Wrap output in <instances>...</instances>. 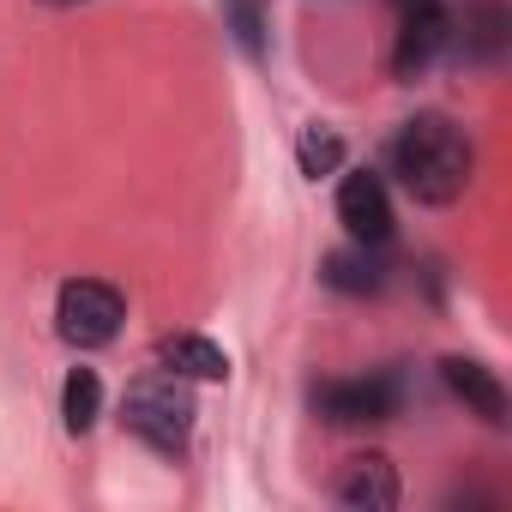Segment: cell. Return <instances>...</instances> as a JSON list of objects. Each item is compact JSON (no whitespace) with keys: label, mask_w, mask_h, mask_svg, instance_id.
Segmentation results:
<instances>
[{"label":"cell","mask_w":512,"mask_h":512,"mask_svg":"<svg viewBox=\"0 0 512 512\" xmlns=\"http://www.w3.org/2000/svg\"><path fill=\"white\" fill-rule=\"evenodd\" d=\"M127 320V296L103 278H67L61 296H55V332L73 344V350H103L115 344Z\"/></svg>","instance_id":"obj_3"},{"label":"cell","mask_w":512,"mask_h":512,"mask_svg":"<svg viewBox=\"0 0 512 512\" xmlns=\"http://www.w3.org/2000/svg\"><path fill=\"white\" fill-rule=\"evenodd\" d=\"M470 31H476V55H482V61H494V55H500V31H506V13H500V7H482V19H476Z\"/></svg>","instance_id":"obj_14"},{"label":"cell","mask_w":512,"mask_h":512,"mask_svg":"<svg viewBox=\"0 0 512 512\" xmlns=\"http://www.w3.org/2000/svg\"><path fill=\"white\" fill-rule=\"evenodd\" d=\"M296 163H302V175H338L344 169V139L338 133H326V127H302V139H296Z\"/></svg>","instance_id":"obj_12"},{"label":"cell","mask_w":512,"mask_h":512,"mask_svg":"<svg viewBox=\"0 0 512 512\" xmlns=\"http://www.w3.org/2000/svg\"><path fill=\"white\" fill-rule=\"evenodd\" d=\"M223 13H229V25H235V43L260 61L266 55V25H260V0H223Z\"/></svg>","instance_id":"obj_13"},{"label":"cell","mask_w":512,"mask_h":512,"mask_svg":"<svg viewBox=\"0 0 512 512\" xmlns=\"http://www.w3.org/2000/svg\"><path fill=\"white\" fill-rule=\"evenodd\" d=\"M43 7H85V0H43Z\"/></svg>","instance_id":"obj_15"},{"label":"cell","mask_w":512,"mask_h":512,"mask_svg":"<svg viewBox=\"0 0 512 512\" xmlns=\"http://www.w3.org/2000/svg\"><path fill=\"white\" fill-rule=\"evenodd\" d=\"M121 422H127V434H139L151 452L181 458L187 440H193V392H187V380L169 374V368L133 380L127 398H121Z\"/></svg>","instance_id":"obj_2"},{"label":"cell","mask_w":512,"mask_h":512,"mask_svg":"<svg viewBox=\"0 0 512 512\" xmlns=\"http://www.w3.org/2000/svg\"><path fill=\"white\" fill-rule=\"evenodd\" d=\"M404 404V380L398 374H362V380H326L314 392V410L332 428H362V422H392Z\"/></svg>","instance_id":"obj_4"},{"label":"cell","mask_w":512,"mask_h":512,"mask_svg":"<svg viewBox=\"0 0 512 512\" xmlns=\"http://www.w3.org/2000/svg\"><path fill=\"white\" fill-rule=\"evenodd\" d=\"M440 380H446V392H452L470 416H482L488 428H506V386H500V374H494L488 362H476V356H446V362H440Z\"/></svg>","instance_id":"obj_8"},{"label":"cell","mask_w":512,"mask_h":512,"mask_svg":"<svg viewBox=\"0 0 512 512\" xmlns=\"http://www.w3.org/2000/svg\"><path fill=\"white\" fill-rule=\"evenodd\" d=\"M320 278H326L338 296H380V290H386V266H380V253H374L368 241L326 253V272H320Z\"/></svg>","instance_id":"obj_9"},{"label":"cell","mask_w":512,"mask_h":512,"mask_svg":"<svg viewBox=\"0 0 512 512\" xmlns=\"http://www.w3.org/2000/svg\"><path fill=\"white\" fill-rule=\"evenodd\" d=\"M157 362H163L169 374H181V380H223V374H229V356H223L211 338H199V332L163 338V344H157Z\"/></svg>","instance_id":"obj_10"},{"label":"cell","mask_w":512,"mask_h":512,"mask_svg":"<svg viewBox=\"0 0 512 512\" xmlns=\"http://www.w3.org/2000/svg\"><path fill=\"white\" fill-rule=\"evenodd\" d=\"M332 494H338L344 506H356V512H392V506L404 500L398 470H392V458H386V452H356V458L338 470Z\"/></svg>","instance_id":"obj_7"},{"label":"cell","mask_w":512,"mask_h":512,"mask_svg":"<svg viewBox=\"0 0 512 512\" xmlns=\"http://www.w3.org/2000/svg\"><path fill=\"white\" fill-rule=\"evenodd\" d=\"M338 223L356 241H368V247L392 241V199H386V181L374 169H344V181H338Z\"/></svg>","instance_id":"obj_6"},{"label":"cell","mask_w":512,"mask_h":512,"mask_svg":"<svg viewBox=\"0 0 512 512\" xmlns=\"http://www.w3.org/2000/svg\"><path fill=\"white\" fill-rule=\"evenodd\" d=\"M470 169H476V151L464 139V127L452 115H410L398 133H392V175L404 181V193L416 205H452L464 199L470 187Z\"/></svg>","instance_id":"obj_1"},{"label":"cell","mask_w":512,"mask_h":512,"mask_svg":"<svg viewBox=\"0 0 512 512\" xmlns=\"http://www.w3.org/2000/svg\"><path fill=\"white\" fill-rule=\"evenodd\" d=\"M410 7H416V0H410Z\"/></svg>","instance_id":"obj_16"},{"label":"cell","mask_w":512,"mask_h":512,"mask_svg":"<svg viewBox=\"0 0 512 512\" xmlns=\"http://www.w3.org/2000/svg\"><path fill=\"white\" fill-rule=\"evenodd\" d=\"M97 416H103V380H97V368H73L61 386V422L73 434H91Z\"/></svg>","instance_id":"obj_11"},{"label":"cell","mask_w":512,"mask_h":512,"mask_svg":"<svg viewBox=\"0 0 512 512\" xmlns=\"http://www.w3.org/2000/svg\"><path fill=\"white\" fill-rule=\"evenodd\" d=\"M452 37H458L452 13H440L434 0H416L410 19H404V31H398V49H392V73H398V79H422V73L452 49Z\"/></svg>","instance_id":"obj_5"}]
</instances>
